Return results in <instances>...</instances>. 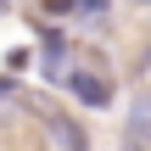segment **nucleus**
<instances>
[{"label":"nucleus","mask_w":151,"mask_h":151,"mask_svg":"<svg viewBox=\"0 0 151 151\" xmlns=\"http://www.w3.org/2000/svg\"><path fill=\"white\" fill-rule=\"evenodd\" d=\"M123 151H151V146H129V140H123Z\"/></svg>","instance_id":"6"},{"label":"nucleus","mask_w":151,"mask_h":151,"mask_svg":"<svg viewBox=\"0 0 151 151\" xmlns=\"http://www.w3.org/2000/svg\"><path fill=\"white\" fill-rule=\"evenodd\" d=\"M67 95H73L78 106H90V112H106V106H112V95H118V84H112L106 62H101V56H90V62H78V67H73Z\"/></svg>","instance_id":"1"},{"label":"nucleus","mask_w":151,"mask_h":151,"mask_svg":"<svg viewBox=\"0 0 151 151\" xmlns=\"http://www.w3.org/2000/svg\"><path fill=\"white\" fill-rule=\"evenodd\" d=\"M45 129H50V140L62 151H90V134H84L67 112H56V106H45Z\"/></svg>","instance_id":"2"},{"label":"nucleus","mask_w":151,"mask_h":151,"mask_svg":"<svg viewBox=\"0 0 151 151\" xmlns=\"http://www.w3.org/2000/svg\"><path fill=\"white\" fill-rule=\"evenodd\" d=\"M0 101H17V78L11 73H0Z\"/></svg>","instance_id":"5"},{"label":"nucleus","mask_w":151,"mask_h":151,"mask_svg":"<svg viewBox=\"0 0 151 151\" xmlns=\"http://www.w3.org/2000/svg\"><path fill=\"white\" fill-rule=\"evenodd\" d=\"M134 6H140V11H151V0H134Z\"/></svg>","instance_id":"7"},{"label":"nucleus","mask_w":151,"mask_h":151,"mask_svg":"<svg viewBox=\"0 0 151 151\" xmlns=\"http://www.w3.org/2000/svg\"><path fill=\"white\" fill-rule=\"evenodd\" d=\"M112 0H78V17H106Z\"/></svg>","instance_id":"4"},{"label":"nucleus","mask_w":151,"mask_h":151,"mask_svg":"<svg viewBox=\"0 0 151 151\" xmlns=\"http://www.w3.org/2000/svg\"><path fill=\"white\" fill-rule=\"evenodd\" d=\"M123 140H129V146H151V95H146V90H140L134 106H129V129H123Z\"/></svg>","instance_id":"3"}]
</instances>
